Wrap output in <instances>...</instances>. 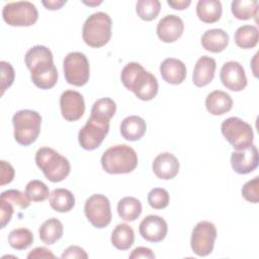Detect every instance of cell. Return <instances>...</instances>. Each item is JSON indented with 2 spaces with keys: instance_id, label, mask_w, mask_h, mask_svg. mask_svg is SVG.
Segmentation results:
<instances>
[{
  "instance_id": "40",
  "label": "cell",
  "mask_w": 259,
  "mask_h": 259,
  "mask_svg": "<svg viewBox=\"0 0 259 259\" xmlns=\"http://www.w3.org/2000/svg\"><path fill=\"white\" fill-rule=\"evenodd\" d=\"M14 169L10 163L1 160V176H0V185L3 186L5 184L10 183L14 178Z\"/></svg>"
},
{
  "instance_id": "9",
  "label": "cell",
  "mask_w": 259,
  "mask_h": 259,
  "mask_svg": "<svg viewBox=\"0 0 259 259\" xmlns=\"http://www.w3.org/2000/svg\"><path fill=\"white\" fill-rule=\"evenodd\" d=\"M3 20L10 26H30L38 18L34 4L29 1H17L6 4L2 9Z\"/></svg>"
},
{
  "instance_id": "12",
  "label": "cell",
  "mask_w": 259,
  "mask_h": 259,
  "mask_svg": "<svg viewBox=\"0 0 259 259\" xmlns=\"http://www.w3.org/2000/svg\"><path fill=\"white\" fill-rule=\"evenodd\" d=\"M217 234V228L212 223L208 221L197 223L191 233L190 245L192 251L201 257L209 255L213 250Z\"/></svg>"
},
{
  "instance_id": "24",
  "label": "cell",
  "mask_w": 259,
  "mask_h": 259,
  "mask_svg": "<svg viewBox=\"0 0 259 259\" xmlns=\"http://www.w3.org/2000/svg\"><path fill=\"white\" fill-rule=\"evenodd\" d=\"M222 12V3L218 0H199L196 4L197 17L204 23H214L219 21Z\"/></svg>"
},
{
  "instance_id": "3",
  "label": "cell",
  "mask_w": 259,
  "mask_h": 259,
  "mask_svg": "<svg viewBox=\"0 0 259 259\" xmlns=\"http://www.w3.org/2000/svg\"><path fill=\"white\" fill-rule=\"evenodd\" d=\"M101 166L108 174L131 173L138 166V155L130 146L115 145L102 154Z\"/></svg>"
},
{
  "instance_id": "44",
  "label": "cell",
  "mask_w": 259,
  "mask_h": 259,
  "mask_svg": "<svg viewBox=\"0 0 259 259\" xmlns=\"http://www.w3.org/2000/svg\"><path fill=\"white\" fill-rule=\"evenodd\" d=\"M42 5L49 10H57L60 9L63 5L67 3L66 0H49V1H41Z\"/></svg>"
},
{
  "instance_id": "39",
  "label": "cell",
  "mask_w": 259,
  "mask_h": 259,
  "mask_svg": "<svg viewBox=\"0 0 259 259\" xmlns=\"http://www.w3.org/2000/svg\"><path fill=\"white\" fill-rule=\"evenodd\" d=\"M14 206L12 203L5 199L0 198V215H1V229L5 228L10 222L11 217L14 212Z\"/></svg>"
},
{
  "instance_id": "11",
  "label": "cell",
  "mask_w": 259,
  "mask_h": 259,
  "mask_svg": "<svg viewBox=\"0 0 259 259\" xmlns=\"http://www.w3.org/2000/svg\"><path fill=\"white\" fill-rule=\"evenodd\" d=\"M84 212L90 224L97 228L103 229L111 222V208L109 199L103 194H93L86 199Z\"/></svg>"
},
{
  "instance_id": "30",
  "label": "cell",
  "mask_w": 259,
  "mask_h": 259,
  "mask_svg": "<svg viewBox=\"0 0 259 259\" xmlns=\"http://www.w3.org/2000/svg\"><path fill=\"white\" fill-rule=\"evenodd\" d=\"M233 15L240 20H248L258 15L257 0H234L231 4Z\"/></svg>"
},
{
  "instance_id": "35",
  "label": "cell",
  "mask_w": 259,
  "mask_h": 259,
  "mask_svg": "<svg viewBox=\"0 0 259 259\" xmlns=\"http://www.w3.org/2000/svg\"><path fill=\"white\" fill-rule=\"evenodd\" d=\"M170 200L169 193L166 189L156 187L153 188L148 194V203L152 208L162 209L168 206Z\"/></svg>"
},
{
  "instance_id": "45",
  "label": "cell",
  "mask_w": 259,
  "mask_h": 259,
  "mask_svg": "<svg viewBox=\"0 0 259 259\" xmlns=\"http://www.w3.org/2000/svg\"><path fill=\"white\" fill-rule=\"evenodd\" d=\"M168 5L171 6L173 9H176V10H184L186 9L190 4H191V1L190 0H168L167 1Z\"/></svg>"
},
{
  "instance_id": "19",
  "label": "cell",
  "mask_w": 259,
  "mask_h": 259,
  "mask_svg": "<svg viewBox=\"0 0 259 259\" xmlns=\"http://www.w3.org/2000/svg\"><path fill=\"white\" fill-rule=\"evenodd\" d=\"M217 63L213 58L208 56L200 57L193 70L192 82L196 87H204L208 85L214 77Z\"/></svg>"
},
{
  "instance_id": "16",
  "label": "cell",
  "mask_w": 259,
  "mask_h": 259,
  "mask_svg": "<svg viewBox=\"0 0 259 259\" xmlns=\"http://www.w3.org/2000/svg\"><path fill=\"white\" fill-rule=\"evenodd\" d=\"M139 232L146 241L158 243L165 239L168 232V226L163 218L155 214H149L141 222Z\"/></svg>"
},
{
  "instance_id": "18",
  "label": "cell",
  "mask_w": 259,
  "mask_h": 259,
  "mask_svg": "<svg viewBox=\"0 0 259 259\" xmlns=\"http://www.w3.org/2000/svg\"><path fill=\"white\" fill-rule=\"evenodd\" d=\"M152 169L158 178L170 180L179 172V161L172 153L164 152L154 159Z\"/></svg>"
},
{
  "instance_id": "33",
  "label": "cell",
  "mask_w": 259,
  "mask_h": 259,
  "mask_svg": "<svg viewBox=\"0 0 259 259\" xmlns=\"http://www.w3.org/2000/svg\"><path fill=\"white\" fill-rule=\"evenodd\" d=\"M24 193L30 201H35V202L46 200L51 194L49 187L42 181L36 180V179L30 180L26 184Z\"/></svg>"
},
{
  "instance_id": "27",
  "label": "cell",
  "mask_w": 259,
  "mask_h": 259,
  "mask_svg": "<svg viewBox=\"0 0 259 259\" xmlns=\"http://www.w3.org/2000/svg\"><path fill=\"white\" fill-rule=\"evenodd\" d=\"M111 244L118 250L124 251L132 247L135 241L133 228L127 224H118L111 233Z\"/></svg>"
},
{
  "instance_id": "17",
  "label": "cell",
  "mask_w": 259,
  "mask_h": 259,
  "mask_svg": "<svg viewBox=\"0 0 259 259\" xmlns=\"http://www.w3.org/2000/svg\"><path fill=\"white\" fill-rule=\"evenodd\" d=\"M184 23L175 14H168L161 18L157 24V35L163 42H174L183 33Z\"/></svg>"
},
{
  "instance_id": "5",
  "label": "cell",
  "mask_w": 259,
  "mask_h": 259,
  "mask_svg": "<svg viewBox=\"0 0 259 259\" xmlns=\"http://www.w3.org/2000/svg\"><path fill=\"white\" fill-rule=\"evenodd\" d=\"M111 18L105 12H95L84 22L82 37L86 45L91 48L105 46L111 37Z\"/></svg>"
},
{
  "instance_id": "31",
  "label": "cell",
  "mask_w": 259,
  "mask_h": 259,
  "mask_svg": "<svg viewBox=\"0 0 259 259\" xmlns=\"http://www.w3.org/2000/svg\"><path fill=\"white\" fill-rule=\"evenodd\" d=\"M33 242V235L26 228H17L8 235V243L15 250H25Z\"/></svg>"
},
{
  "instance_id": "26",
  "label": "cell",
  "mask_w": 259,
  "mask_h": 259,
  "mask_svg": "<svg viewBox=\"0 0 259 259\" xmlns=\"http://www.w3.org/2000/svg\"><path fill=\"white\" fill-rule=\"evenodd\" d=\"M50 205L58 212H68L75 205V196L66 188L54 189L50 194Z\"/></svg>"
},
{
  "instance_id": "29",
  "label": "cell",
  "mask_w": 259,
  "mask_h": 259,
  "mask_svg": "<svg viewBox=\"0 0 259 259\" xmlns=\"http://www.w3.org/2000/svg\"><path fill=\"white\" fill-rule=\"evenodd\" d=\"M259 32L254 25H242L235 32V42L241 49H252L257 46Z\"/></svg>"
},
{
  "instance_id": "38",
  "label": "cell",
  "mask_w": 259,
  "mask_h": 259,
  "mask_svg": "<svg viewBox=\"0 0 259 259\" xmlns=\"http://www.w3.org/2000/svg\"><path fill=\"white\" fill-rule=\"evenodd\" d=\"M0 70H1V96H2L5 90L8 89L13 84L15 72L11 64L5 61L0 62Z\"/></svg>"
},
{
  "instance_id": "34",
  "label": "cell",
  "mask_w": 259,
  "mask_h": 259,
  "mask_svg": "<svg viewBox=\"0 0 259 259\" xmlns=\"http://www.w3.org/2000/svg\"><path fill=\"white\" fill-rule=\"evenodd\" d=\"M115 111H116V104L111 98H108V97L97 99L91 107V114L107 117L109 119L113 117V115L115 114Z\"/></svg>"
},
{
  "instance_id": "1",
  "label": "cell",
  "mask_w": 259,
  "mask_h": 259,
  "mask_svg": "<svg viewBox=\"0 0 259 259\" xmlns=\"http://www.w3.org/2000/svg\"><path fill=\"white\" fill-rule=\"evenodd\" d=\"M24 62L30 71L31 81L37 88L47 90L57 84L58 71L49 48L40 45L30 48L25 54Z\"/></svg>"
},
{
  "instance_id": "28",
  "label": "cell",
  "mask_w": 259,
  "mask_h": 259,
  "mask_svg": "<svg viewBox=\"0 0 259 259\" xmlns=\"http://www.w3.org/2000/svg\"><path fill=\"white\" fill-rule=\"evenodd\" d=\"M117 213L123 221L134 222L142 213V203L136 197L125 196L117 203Z\"/></svg>"
},
{
  "instance_id": "2",
  "label": "cell",
  "mask_w": 259,
  "mask_h": 259,
  "mask_svg": "<svg viewBox=\"0 0 259 259\" xmlns=\"http://www.w3.org/2000/svg\"><path fill=\"white\" fill-rule=\"evenodd\" d=\"M122 85L143 101L152 100L158 93L157 78L136 62L127 63L120 74Z\"/></svg>"
},
{
  "instance_id": "14",
  "label": "cell",
  "mask_w": 259,
  "mask_h": 259,
  "mask_svg": "<svg viewBox=\"0 0 259 259\" xmlns=\"http://www.w3.org/2000/svg\"><path fill=\"white\" fill-rule=\"evenodd\" d=\"M62 116L68 121L80 119L85 112V102L81 93L75 90H66L60 97Z\"/></svg>"
},
{
  "instance_id": "4",
  "label": "cell",
  "mask_w": 259,
  "mask_h": 259,
  "mask_svg": "<svg viewBox=\"0 0 259 259\" xmlns=\"http://www.w3.org/2000/svg\"><path fill=\"white\" fill-rule=\"evenodd\" d=\"M35 163L51 182L63 181L71 170L68 159L49 147H42L37 150Z\"/></svg>"
},
{
  "instance_id": "23",
  "label": "cell",
  "mask_w": 259,
  "mask_h": 259,
  "mask_svg": "<svg viewBox=\"0 0 259 259\" xmlns=\"http://www.w3.org/2000/svg\"><path fill=\"white\" fill-rule=\"evenodd\" d=\"M229 45V34L220 28L207 29L201 36V46L210 53H221Z\"/></svg>"
},
{
  "instance_id": "32",
  "label": "cell",
  "mask_w": 259,
  "mask_h": 259,
  "mask_svg": "<svg viewBox=\"0 0 259 259\" xmlns=\"http://www.w3.org/2000/svg\"><path fill=\"white\" fill-rule=\"evenodd\" d=\"M161 3L158 0H139L136 5L138 16L145 21H152L159 15Z\"/></svg>"
},
{
  "instance_id": "8",
  "label": "cell",
  "mask_w": 259,
  "mask_h": 259,
  "mask_svg": "<svg viewBox=\"0 0 259 259\" xmlns=\"http://www.w3.org/2000/svg\"><path fill=\"white\" fill-rule=\"evenodd\" d=\"M221 132L235 150H244L253 144L252 126L239 117L232 116L225 119L221 125Z\"/></svg>"
},
{
  "instance_id": "41",
  "label": "cell",
  "mask_w": 259,
  "mask_h": 259,
  "mask_svg": "<svg viewBox=\"0 0 259 259\" xmlns=\"http://www.w3.org/2000/svg\"><path fill=\"white\" fill-rule=\"evenodd\" d=\"M61 258H88V254L84 251L83 248L79 246H69L61 255Z\"/></svg>"
},
{
  "instance_id": "25",
  "label": "cell",
  "mask_w": 259,
  "mask_h": 259,
  "mask_svg": "<svg viewBox=\"0 0 259 259\" xmlns=\"http://www.w3.org/2000/svg\"><path fill=\"white\" fill-rule=\"evenodd\" d=\"M63 224L56 218L45 221L38 230L39 238L46 245H53L59 241L63 236Z\"/></svg>"
},
{
  "instance_id": "10",
  "label": "cell",
  "mask_w": 259,
  "mask_h": 259,
  "mask_svg": "<svg viewBox=\"0 0 259 259\" xmlns=\"http://www.w3.org/2000/svg\"><path fill=\"white\" fill-rule=\"evenodd\" d=\"M63 70L66 81L71 85L81 87L89 81V62L83 53H69L64 59Z\"/></svg>"
},
{
  "instance_id": "21",
  "label": "cell",
  "mask_w": 259,
  "mask_h": 259,
  "mask_svg": "<svg viewBox=\"0 0 259 259\" xmlns=\"http://www.w3.org/2000/svg\"><path fill=\"white\" fill-rule=\"evenodd\" d=\"M206 110L212 115H222L229 112L233 107V99L225 91L214 90L205 98Z\"/></svg>"
},
{
  "instance_id": "7",
  "label": "cell",
  "mask_w": 259,
  "mask_h": 259,
  "mask_svg": "<svg viewBox=\"0 0 259 259\" xmlns=\"http://www.w3.org/2000/svg\"><path fill=\"white\" fill-rule=\"evenodd\" d=\"M109 121L110 119L107 117L90 114V117L78 134L80 146L87 151H93L98 148L108 134Z\"/></svg>"
},
{
  "instance_id": "13",
  "label": "cell",
  "mask_w": 259,
  "mask_h": 259,
  "mask_svg": "<svg viewBox=\"0 0 259 259\" xmlns=\"http://www.w3.org/2000/svg\"><path fill=\"white\" fill-rule=\"evenodd\" d=\"M223 85L231 91H242L247 86V77L243 66L236 61H230L223 65L220 73Z\"/></svg>"
},
{
  "instance_id": "46",
  "label": "cell",
  "mask_w": 259,
  "mask_h": 259,
  "mask_svg": "<svg viewBox=\"0 0 259 259\" xmlns=\"http://www.w3.org/2000/svg\"><path fill=\"white\" fill-rule=\"evenodd\" d=\"M85 4H87V5H99V4H101L102 3V1H95V2H86V1H83Z\"/></svg>"
},
{
  "instance_id": "22",
  "label": "cell",
  "mask_w": 259,
  "mask_h": 259,
  "mask_svg": "<svg viewBox=\"0 0 259 259\" xmlns=\"http://www.w3.org/2000/svg\"><path fill=\"white\" fill-rule=\"evenodd\" d=\"M147 130L146 121L138 115H130L120 123V134L126 141L135 142L141 140Z\"/></svg>"
},
{
  "instance_id": "36",
  "label": "cell",
  "mask_w": 259,
  "mask_h": 259,
  "mask_svg": "<svg viewBox=\"0 0 259 259\" xmlns=\"http://www.w3.org/2000/svg\"><path fill=\"white\" fill-rule=\"evenodd\" d=\"M0 198L9 201L13 204L14 207L18 209H24L30 204V200L27 198L25 193H22L17 189H8L3 191L0 195Z\"/></svg>"
},
{
  "instance_id": "20",
  "label": "cell",
  "mask_w": 259,
  "mask_h": 259,
  "mask_svg": "<svg viewBox=\"0 0 259 259\" xmlns=\"http://www.w3.org/2000/svg\"><path fill=\"white\" fill-rule=\"evenodd\" d=\"M160 73L167 83L179 85L186 78V66L178 59L167 58L160 65Z\"/></svg>"
},
{
  "instance_id": "6",
  "label": "cell",
  "mask_w": 259,
  "mask_h": 259,
  "mask_svg": "<svg viewBox=\"0 0 259 259\" xmlns=\"http://www.w3.org/2000/svg\"><path fill=\"white\" fill-rule=\"evenodd\" d=\"M14 139L21 146L33 144L40 133L41 116L30 109H22L14 113L12 117Z\"/></svg>"
},
{
  "instance_id": "42",
  "label": "cell",
  "mask_w": 259,
  "mask_h": 259,
  "mask_svg": "<svg viewBox=\"0 0 259 259\" xmlns=\"http://www.w3.org/2000/svg\"><path fill=\"white\" fill-rule=\"evenodd\" d=\"M131 259H139V258H146V259H154L155 254L150 248L146 247H137L132 251L130 254Z\"/></svg>"
},
{
  "instance_id": "15",
  "label": "cell",
  "mask_w": 259,
  "mask_h": 259,
  "mask_svg": "<svg viewBox=\"0 0 259 259\" xmlns=\"http://www.w3.org/2000/svg\"><path fill=\"white\" fill-rule=\"evenodd\" d=\"M258 150L253 144L244 150H236L231 155L232 168L238 174L251 173L258 167Z\"/></svg>"
},
{
  "instance_id": "37",
  "label": "cell",
  "mask_w": 259,
  "mask_h": 259,
  "mask_svg": "<svg viewBox=\"0 0 259 259\" xmlns=\"http://www.w3.org/2000/svg\"><path fill=\"white\" fill-rule=\"evenodd\" d=\"M242 196L249 202L258 203L259 201V177L247 181L242 187Z\"/></svg>"
},
{
  "instance_id": "43",
  "label": "cell",
  "mask_w": 259,
  "mask_h": 259,
  "mask_svg": "<svg viewBox=\"0 0 259 259\" xmlns=\"http://www.w3.org/2000/svg\"><path fill=\"white\" fill-rule=\"evenodd\" d=\"M56 256L45 247H36L27 254L28 259L34 258H55Z\"/></svg>"
}]
</instances>
